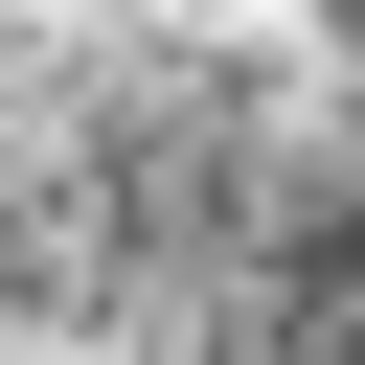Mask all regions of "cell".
Wrapping results in <instances>:
<instances>
[{"mask_svg": "<svg viewBox=\"0 0 365 365\" xmlns=\"http://www.w3.org/2000/svg\"><path fill=\"white\" fill-rule=\"evenodd\" d=\"M46 205L182 365H365V137H46Z\"/></svg>", "mask_w": 365, "mask_h": 365, "instance_id": "1", "label": "cell"}, {"mask_svg": "<svg viewBox=\"0 0 365 365\" xmlns=\"http://www.w3.org/2000/svg\"><path fill=\"white\" fill-rule=\"evenodd\" d=\"M46 137H365V0H46Z\"/></svg>", "mask_w": 365, "mask_h": 365, "instance_id": "2", "label": "cell"}]
</instances>
